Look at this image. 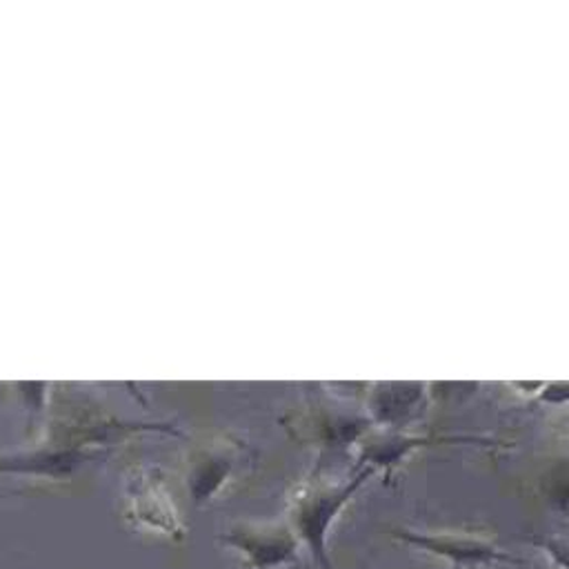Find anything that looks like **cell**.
Wrapping results in <instances>:
<instances>
[{
  "instance_id": "6da1fadb",
  "label": "cell",
  "mask_w": 569,
  "mask_h": 569,
  "mask_svg": "<svg viewBox=\"0 0 569 569\" xmlns=\"http://www.w3.org/2000/svg\"><path fill=\"white\" fill-rule=\"evenodd\" d=\"M371 473L373 469L365 467L345 480L311 476L293 491L284 518L318 569H336L327 551L329 529Z\"/></svg>"
},
{
  "instance_id": "7a4b0ae2",
  "label": "cell",
  "mask_w": 569,
  "mask_h": 569,
  "mask_svg": "<svg viewBox=\"0 0 569 569\" xmlns=\"http://www.w3.org/2000/svg\"><path fill=\"white\" fill-rule=\"evenodd\" d=\"M218 540L236 549L247 569H280L300 560V540L287 518H244L231 522Z\"/></svg>"
},
{
  "instance_id": "3957f363",
  "label": "cell",
  "mask_w": 569,
  "mask_h": 569,
  "mask_svg": "<svg viewBox=\"0 0 569 569\" xmlns=\"http://www.w3.org/2000/svg\"><path fill=\"white\" fill-rule=\"evenodd\" d=\"M396 540L422 549L431 556L447 560L451 567H493L525 565L513 553L498 547V542L480 531L471 529H393Z\"/></svg>"
},
{
  "instance_id": "277c9868",
  "label": "cell",
  "mask_w": 569,
  "mask_h": 569,
  "mask_svg": "<svg viewBox=\"0 0 569 569\" xmlns=\"http://www.w3.org/2000/svg\"><path fill=\"white\" fill-rule=\"evenodd\" d=\"M244 451L229 440H216L198 447L187 462V493L193 505H204L216 498L240 471Z\"/></svg>"
},
{
  "instance_id": "5b68a950",
  "label": "cell",
  "mask_w": 569,
  "mask_h": 569,
  "mask_svg": "<svg viewBox=\"0 0 569 569\" xmlns=\"http://www.w3.org/2000/svg\"><path fill=\"white\" fill-rule=\"evenodd\" d=\"M129 518L156 533L182 540L184 529L178 509L167 491L162 473H140L129 487Z\"/></svg>"
},
{
  "instance_id": "8992f818",
  "label": "cell",
  "mask_w": 569,
  "mask_h": 569,
  "mask_svg": "<svg viewBox=\"0 0 569 569\" xmlns=\"http://www.w3.org/2000/svg\"><path fill=\"white\" fill-rule=\"evenodd\" d=\"M556 569H567V565H556Z\"/></svg>"
}]
</instances>
